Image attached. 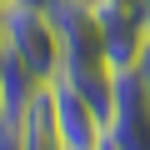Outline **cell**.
<instances>
[{
  "instance_id": "cell-4",
  "label": "cell",
  "mask_w": 150,
  "mask_h": 150,
  "mask_svg": "<svg viewBox=\"0 0 150 150\" xmlns=\"http://www.w3.org/2000/svg\"><path fill=\"white\" fill-rule=\"evenodd\" d=\"M50 95H55V125H60L65 150H105V145H110L105 110H100L90 95H80L65 75L50 80Z\"/></svg>"
},
{
  "instance_id": "cell-3",
  "label": "cell",
  "mask_w": 150,
  "mask_h": 150,
  "mask_svg": "<svg viewBox=\"0 0 150 150\" xmlns=\"http://www.w3.org/2000/svg\"><path fill=\"white\" fill-rule=\"evenodd\" d=\"M110 150H150V95L135 80V70H115L110 100H105Z\"/></svg>"
},
{
  "instance_id": "cell-10",
  "label": "cell",
  "mask_w": 150,
  "mask_h": 150,
  "mask_svg": "<svg viewBox=\"0 0 150 150\" xmlns=\"http://www.w3.org/2000/svg\"><path fill=\"white\" fill-rule=\"evenodd\" d=\"M140 20H145V30H150V0H140Z\"/></svg>"
},
{
  "instance_id": "cell-11",
  "label": "cell",
  "mask_w": 150,
  "mask_h": 150,
  "mask_svg": "<svg viewBox=\"0 0 150 150\" xmlns=\"http://www.w3.org/2000/svg\"><path fill=\"white\" fill-rule=\"evenodd\" d=\"M0 5H5V0H0Z\"/></svg>"
},
{
  "instance_id": "cell-1",
  "label": "cell",
  "mask_w": 150,
  "mask_h": 150,
  "mask_svg": "<svg viewBox=\"0 0 150 150\" xmlns=\"http://www.w3.org/2000/svg\"><path fill=\"white\" fill-rule=\"evenodd\" d=\"M50 20H55V30H60V55H65L60 75H65L80 95H90V100L105 110L115 70H110V60H105V35H100L95 5H90V0H60V5L50 10Z\"/></svg>"
},
{
  "instance_id": "cell-7",
  "label": "cell",
  "mask_w": 150,
  "mask_h": 150,
  "mask_svg": "<svg viewBox=\"0 0 150 150\" xmlns=\"http://www.w3.org/2000/svg\"><path fill=\"white\" fill-rule=\"evenodd\" d=\"M135 80L145 85V95H150V35H145V45H140V60H135Z\"/></svg>"
},
{
  "instance_id": "cell-8",
  "label": "cell",
  "mask_w": 150,
  "mask_h": 150,
  "mask_svg": "<svg viewBox=\"0 0 150 150\" xmlns=\"http://www.w3.org/2000/svg\"><path fill=\"white\" fill-rule=\"evenodd\" d=\"M0 150H20L15 145V125H0Z\"/></svg>"
},
{
  "instance_id": "cell-9",
  "label": "cell",
  "mask_w": 150,
  "mask_h": 150,
  "mask_svg": "<svg viewBox=\"0 0 150 150\" xmlns=\"http://www.w3.org/2000/svg\"><path fill=\"white\" fill-rule=\"evenodd\" d=\"M25 5H35V10H55L60 0H25Z\"/></svg>"
},
{
  "instance_id": "cell-5",
  "label": "cell",
  "mask_w": 150,
  "mask_h": 150,
  "mask_svg": "<svg viewBox=\"0 0 150 150\" xmlns=\"http://www.w3.org/2000/svg\"><path fill=\"white\" fill-rule=\"evenodd\" d=\"M95 5V0H90ZM95 15H100V35H105V60H110V70H135V60H140V45H145V20H140V10L135 5H95Z\"/></svg>"
},
{
  "instance_id": "cell-6",
  "label": "cell",
  "mask_w": 150,
  "mask_h": 150,
  "mask_svg": "<svg viewBox=\"0 0 150 150\" xmlns=\"http://www.w3.org/2000/svg\"><path fill=\"white\" fill-rule=\"evenodd\" d=\"M15 145L20 150H65L60 140V125H55V95H50V80L30 95V105L20 110L15 120Z\"/></svg>"
},
{
  "instance_id": "cell-2",
  "label": "cell",
  "mask_w": 150,
  "mask_h": 150,
  "mask_svg": "<svg viewBox=\"0 0 150 150\" xmlns=\"http://www.w3.org/2000/svg\"><path fill=\"white\" fill-rule=\"evenodd\" d=\"M0 50L15 55L35 80H55L65 55H60V30L50 10H35L25 0H5L0 5Z\"/></svg>"
}]
</instances>
